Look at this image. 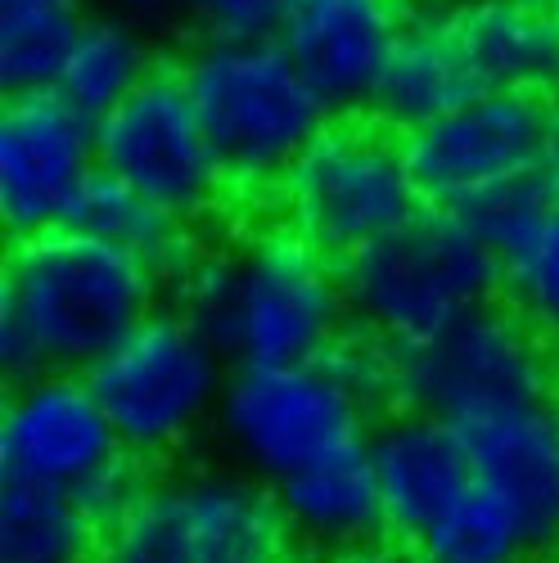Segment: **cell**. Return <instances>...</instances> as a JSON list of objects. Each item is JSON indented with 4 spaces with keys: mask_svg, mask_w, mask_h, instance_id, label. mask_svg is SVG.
I'll return each instance as SVG.
<instances>
[{
    "mask_svg": "<svg viewBox=\"0 0 559 563\" xmlns=\"http://www.w3.org/2000/svg\"><path fill=\"white\" fill-rule=\"evenodd\" d=\"M555 113H559V104H555ZM550 167H555V176H559V118H555V145H550Z\"/></svg>",
    "mask_w": 559,
    "mask_h": 563,
    "instance_id": "obj_30",
    "label": "cell"
},
{
    "mask_svg": "<svg viewBox=\"0 0 559 563\" xmlns=\"http://www.w3.org/2000/svg\"><path fill=\"white\" fill-rule=\"evenodd\" d=\"M524 563H550V554H533V559H524Z\"/></svg>",
    "mask_w": 559,
    "mask_h": 563,
    "instance_id": "obj_31",
    "label": "cell"
},
{
    "mask_svg": "<svg viewBox=\"0 0 559 563\" xmlns=\"http://www.w3.org/2000/svg\"><path fill=\"white\" fill-rule=\"evenodd\" d=\"M330 563H419L415 545L402 541V537H375V541H361V545H348L339 554H330Z\"/></svg>",
    "mask_w": 559,
    "mask_h": 563,
    "instance_id": "obj_28",
    "label": "cell"
},
{
    "mask_svg": "<svg viewBox=\"0 0 559 563\" xmlns=\"http://www.w3.org/2000/svg\"><path fill=\"white\" fill-rule=\"evenodd\" d=\"M294 528L275 487L244 468L140 483L100 528L96 563H289Z\"/></svg>",
    "mask_w": 559,
    "mask_h": 563,
    "instance_id": "obj_5",
    "label": "cell"
},
{
    "mask_svg": "<svg viewBox=\"0 0 559 563\" xmlns=\"http://www.w3.org/2000/svg\"><path fill=\"white\" fill-rule=\"evenodd\" d=\"M533 5H559V0H533Z\"/></svg>",
    "mask_w": 559,
    "mask_h": 563,
    "instance_id": "obj_32",
    "label": "cell"
},
{
    "mask_svg": "<svg viewBox=\"0 0 559 563\" xmlns=\"http://www.w3.org/2000/svg\"><path fill=\"white\" fill-rule=\"evenodd\" d=\"M289 0H167L199 36H275Z\"/></svg>",
    "mask_w": 559,
    "mask_h": 563,
    "instance_id": "obj_27",
    "label": "cell"
},
{
    "mask_svg": "<svg viewBox=\"0 0 559 563\" xmlns=\"http://www.w3.org/2000/svg\"><path fill=\"white\" fill-rule=\"evenodd\" d=\"M0 468L73 492L100 528L145 483L96 388L73 369H45L10 388L0 406Z\"/></svg>",
    "mask_w": 559,
    "mask_h": 563,
    "instance_id": "obj_9",
    "label": "cell"
},
{
    "mask_svg": "<svg viewBox=\"0 0 559 563\" xmlns=\"http://www.w3.org/2000/svg\"><path fill=\"white\" fill-rule=\"evenodd\" d=\"M86 19V0H0V90H55Z\"/></svg>",
    "mask_w": 559,
    "mask_h": 563,
    "instance_id": "obj_23",
    "label": "cell"
},
{
    "mask_svg": "<svg viewBox=\"0 0 559 563\" xmlns=\"http://www.w3.org/2000/svg\"><path fill=\"white\" fill-rule=\"evenodd\" d=\"M275 500L285 509L294 537H303L325 554H339L348 545L375 541L388 532L375 460H370V438L275 483Z\"/></svg>",
    "mask_w": 559,
    "mask_h": 563,
    "instance_id": "obj_18",
    "label": "cell"
},
{
    "mask_svg": "<svg viewBox=\"0 0 559 563\" xmlns=\"http://www.w3.org/2000/svg\"><path fill=\"white\" fill-rule=\"evenodd\" d=\"M275 190L285 225L335 262H348L429 208L402 131L380 118L357 122L348 113L320 126Z\"/></svg>",
    "mask_w": 559,
    "mask_h": 563,
    "instance_id": "obj_6",
    "label": "cell"
},
{
    "mask_svg": "<svg viewBox=\"0 0 559 563\" xmlns=\"http://www.w3.org/2000/svg\"><path fill=\"white\" fill-rule=\"evenodd\" d=\"M555 104L528 90H474L442 118L406 131V158L434 208H456L492 185L550 163Z\"/></svg>",
    "mask_w": 559,
    "mask_h": 563,
    "instance_id": "obj_12",
    "label": "cell"
},
{
    "mask_svg": "<svg viewBox=\"0 0 559 563\" xmlns=\"http://www.w3.org/2000/svg\"><path fill=\"white\" fill-rule=\"evenodd\" d=\"M176 298L235 365L325 356L348 320L335 257L289 225L253 234L240 253H195L176 275Z\"/></svg>",
    "mask_w": 559,
    "mask_h": 563,
    "instance_id": "obj_2",
    "label": "cell"
},
{
    "mask_svg": "<svg viewBox=\"0 0 559 563\" xmlns=\"http://www.w3.org/2000/svg\"><path fill=\"white\" fill-rule=\"evenodd\" d=\"M451 27L479 90H559V14L533 0H464Z\"/></svg>",
    "mask_w": 559,
    "mask_h": 563,
    "instance_id": "obj_17",
    "label": "cell"
},
{
    "mask_svg": "<svg viewBox=\"0 0 559 563\" xmlns=\"http://www.w3.org/2000/svg\"><path fill=\"white\" fill-rule=\"evenodd\" d=\"M158 271L77 225L14 240L0 275V369L28 384L45 369L86 374L154 316Z\"/></svg>",
    "mask_w": 559,
    "mask_h": 563,
    "instance_id": "obj_1",
    "label": "cell"
},
{
    "mask_svg": "<svg viewBox=\"0 0 559 563\" xmlns=\"http://www.w3.org/2000/svg\"><path fill=\"white\" fill-rule=\"evenodd\" d=\"M474 474L519 514L533 554L559 550V397L460 424Z\"/></svg>",
    "mask_w": 559,
    "mask_h": 563,
    "instance_id": "obj_16",
    "label": "cell"
},
{
    "mask_svg": "<svg viewBox=\"0 0 559 563\" xmlns=\"http://www.w3.org/2000/svg\"><path fill=\"white\" fill-rule=\"evenodd\" d=\"M135 14H96L86 19L81 36L73 41V51L59 68L55 90L90 122H100L105 113H113L131 90L154 73L150 59V41L131 23Z\"/></svg>",
    "mask_w": 559,
    "mask_h": 563,
    "instance_id": "obj_22",
    "label": "cell"
},
{
    "mask_svg": "<svg viewBox=\"0 0 559 563\" xmlns=\"http://www.w3.org/2000/svg\"><path fill=\"white\" fill-rule=\"evenodd\" d=\"M474 90L479 81L470 64H464V51L451 27V10H447V14H429L402 27L393 55L380 73L370 113L406 135L415 126L442 118L447 109L464 104Z\"/></svg>",
    "mask_w": 559,
    "mask_h": 563,
    "instance_id": "obj_19",
    "label": "cell"
},
{
    "mask_svg": "<svg viewBox=\"0 0 559 563\" xmlns=\"http://www.w3.org/2000/svg\"><path fill=\"white\" fill-rule=\"evenodd\" d=\"M375 415L325 352L285 365H230L212 424L244 474L275 487L307 464L365 442Z\"/></svg>",
    "mask_w": 559,
    "mask_h": 563,
    "instance_id": "obj_7",
    "label": "cell"
},
{
    "mask_svg": "<svg viewBox=\"0 0 559 563\" xmlns=\"http://www.w3.org/2000/svg\"><path fill=\"white\" fill-rule=\"evenodd\" d=\"M397 401L451 424L559 397V356L515 307H479L429 343L393 352Z\"/></svg>",
    "mask_w": 559,
    "mask_h": 563,
    "instance_id": "obj_10",
    "label": "cell"
},
{
    "mask_svg": "<svg viewBox=\"0 0 559 563\" xmlns=\"http://www.w3.org/2000/svg\"><path fill=\"white\" fill-rule=\"evenodd\" d=\"M357 330L393 352L429 343L501 294V257L451 208H425L393 234L339 262Z\"/></svg>",
    "mask_w": 559,
    "mask_h": 563,
    "instance_id": "obj_3",
    "label": "cell"
},
{
    "mask_svg": "<svg viewBox=\"0 0 559 563\" xmlns=\"http://www.w3.org/2000/svg\"><path fill=\"white\" fill-rule=\"evenodd\" d=\"M100 167L96 122L59 90L6 96L0 109V225L10 240H32L68 225L77 195Z\"/></svg>",
    "mask_w": 559,
    "mask_h": 563,
    "instance_id": "obj_13",
    "label": "cell"
},
{
    "mask_svg": "<svg viewBox=\"0 0 559 563\" xmlns=\"http://www.w3.org/2000/svg\"><path fill=\"white\" fill-rule=\"evenodd\" d=\"M501 294L559 356V199L496 249Z\"/></svg>",
    "mask_w": 559,
    "mask_h": 563,
    "instance_id": "obj_25",
    "label": "cell"
},
{
    "mask_svg": "<svg viewBox=\"0 0 559 563\" xmlns=\"http://www.w3.org/2000/svg\"><path fill=\"white\" fill-rule=\"evenodd\" d=\"M100 167L176 221H199L217 199L226 167L204 131L180 68H154L131 96L96 122Z\"/></svg>",
    "mask_w": 559,
    "mask_h": 563,
    "instance_id": "obj_11",
    "label": "cell"
},
{
    "mask_svg": "<svg viewBox=\"0 0 559 563\" xmlns=\"http://www.w3.org/2000/svg\"><path fill=\"white\" fill-rule=\"evenodd\" d=\"M226 352L185 311H154L86 369L113 433L135 460L190 442L217 415L230 379Z\"/></svg>",
    "mask_w": 559,
    "mask_h": 563,
    "instance_id": "obj_8",
    "label": "cell"
},
{
    "mask_svg": "<svg viewBox=\"0 0 559 563\" xmlns=\"http://www.w3.org/2000/svg\"><path fill=\"white\" fill-rule=\"evenodd\" d=\"M100 523L73 492L0 468V563H96Z\"/></svg>",
    "mask_w": 559,
    "mask_h": 563,
    "instance_id": "obj_20",
    "label": "cell"
},
{
    "mask_svg": "<svg viewBox=\"0 0 559 563\" xmlns=\"http://www.w3.org/2000/svg\"><path fill=\"white\" fill-rule=\"evenodd\" d=\"M180 77L230 185H280L330 122L316 86L275 36H204Z\"/></svg>",
    "mask_w": 559,
    "mask_h": 563,
    "instance_id": "obj_4",
    "label": "cell"
},
{
    "mask_svg": "<svg viewBox=\"0 0 559 563\" xmlns=\"http://www.w3.org/2000/svg\"><path fill=\"white\" fill-rule=\"evenodd\" d=\"M402 27L397 0H289L275 41L316 86L325 109L343 118L370 109Z\"/></svg>",
    "mask_w": 559,
    "mask_h": 563,
    "instance_id": "obj_14",
    "label": "cell"
},
{
    "mask_svg": "<svg viewBox=\"0 0 559 563\" xmlns=\"http://www.w3.org/2000/svg\"><path fill=\"white\" fill-rule=\"evenodd\" d=\"M370 460H375L388 537L402 541H415L456 496L479 483L460 424L410 406L380 419V429L370 433Z\"/></svg>",
    "mask_w": 559,
    "mask_h": 563,
    "instance_id": "obj_15",
    "label": "cell"
},
{
    "mask_svg": "<svg viewBox=\"0 0 559 563\" xmlns=\"http://www.w3.org/2000/svg\"><path fill=\"white\" fill-rule=\"evenodd\" d=\"M68 225L96 234V240L150 262L158 271V279H176L185 271V262L195 257V244L185 240V221H176L172 212H163L158 203H150L140 190H131L127 180L109 176L105 167H96V176L86 180V190L73 203Z\"/></svg>",
    "mask_w": 559,
    "mask_h": 563,
    "instance_id": "obj_21",
    "label": "cell"
},
{
    "mask_svg": "<svg viewBox=\"0 0 559 563\" xmlns=\"http://www.w3.org/2000/svg\"><path fill=\"white\" fill-rule=\"evenodd\" d=\"M105 5L118 14H158V10H167V0H105Z\"/></svg>",
    "mask_w": 559,
    "mask_h": 563,
    "instance_id": "obj_29",
    "label": "cell"
},
{
    "mask_svg": "<svg viewBox=\"0 0 559 563\" xmlns=\"http://www.w3.org/2000/svg\"><path fill=\"white\" fill-rule=\"evenodd\" d=\"M555 199H559V176H555L550 163H541V167H533V172H524V176H509V180L492 185V190L456 203L451 212L470 221L492 249H501L509 234H515L519 225H528V221H533L541 208H550Z\"/></svg>",
    "mask_w": 559,
    "mask_h": 563,
    "instance_id": "obj_26",
    "label": "cell"
},
{
    "mask_svg": "<svg viewBox=\"0 0 559 563\" xmlns=\"http://www.w3.org/2000/svg\"><path fill=\"white\" fill-rule=\"evenodd\" d=\"M419 563H524L533 559L528 532L487 483L456 496L415 541Z\"/></svg>",
    "mask_w": 559,
    "mask_h": 563,
    "instance_id": "obj_24",
    "label": "cell"
}]
</instances>
